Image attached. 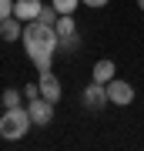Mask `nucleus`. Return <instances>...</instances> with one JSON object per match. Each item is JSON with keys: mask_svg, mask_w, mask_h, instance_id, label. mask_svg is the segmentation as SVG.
<instances>
[{"mask_svg": "<svg viewBox=\"0 0 144 151\" xmlns=\"http://www.w3.org/2000/svg\"><path fill=\"white\" fill-rule=\"evenodd\" d=\"M24 50L27 57L34 60V67L37 70H50L54 64V54L60 50V34L54 24H44V20H30L24 24Z\"/></svg>", "mask_w": 144, "mask_h": 151, "instance_id": "1", "label": "nucleus"}, {"mask_svg": "<svg viewBox=\"0 0 144 151\" xmlns=\"http://www.w3.org/2000/svg\"><path fill=\"white\" fill-rule=\"evenodd\" d=\"M30 128H34V118H30V111H27L24 104L7 108L4 118H0V138H7V141H20Z\"/></svg>", "mask_w": 144, "mask_h": 151, "instance_id": "2", "label": "nucleus"}, {"mask_svg": "<svg viewBox=\"0 0 144 151\" xmlns=\"http://www.w3.org/2000/svg\"><path fill=\"white\" fill-rule=\"evenodd\" d=\"M107 101L117 104V108H128V104H134V87L128 81H121V77H114V81H107Z\"/></svg>", "mask_w": 144, "mask_h": 151, "instance_id": "3", "label": "nucleus"}, {"mask_svg": "<svg viewBox=\"0 0 144 151\" xmlns=\"http://www.w3.org/2000/svg\"><path fill=\"white\" fill-rule=\"evenodd\" d=\"M27 111H30V118L37 128H47V124L54 121V101H47V97H34V101H27Z\"/></svg>", "mask_w": 144, "mask_h": 151, "instance_id": "4", "label": "nucleus"}, {"mask_svg": "<svg viewBox=\"0 0 144 151\" xmlns=\"http://www.w3.org/2000/svg\"><path fill=\"white\" fill-rule=\"evenodd\" d=\"M37 84H40V97H47V101H54V104L60 101V81H57L54 70H40Z\"/></svg>", "mask_w": 144, "mask_h": 151, "instance_id": "5", "label": "nucleus"}, {"mask_svg": "<svg viewBox=\"0 0 144 151\" xmlns=\"http://www.w3.org/2000/svg\"><path fill=\"white\" fill-rule=\"evenodd\" d=\"M40 10H44V4H40V0H14V17H20L24 24L37 20Z\"/></svg>", "mask_w": 144, "mask_h": 151, "instance_id": "6", "label": "nucleus"}, {"mask_svg": "<svg viewBox=\"0 0 144 151\" xmlns=\"http://www.w3.org/2000/svg\"><path fill=\"white\" fill-rule=\"evenodd\" d=\"M84 104H87V108H104V104H111V101H107V87L97 84V81H91L87 91H84Z\"/></svg>", "mask_w": 144, "mask_h": 151, "instance_id": "7", "label": "nucleus"}, {"mask_svg": "<svg viewBox=\"0 0 144 151\" xmlns=\"http://www.w3.org/2000/svg\"><path fill=\"white\" fill-rule=\"evenodd\" d=\"M0 37H4V40H20L24 37V20H20V17H7V20H0Z\"/></svg>", "mask_w": 144, "mask_h": 151, "instance_id": "8", "label": "nucleus"}, {"mask_svg": "<svg viewBox=\"0 0 144 151\" xmlns=\"http://www.w3.org/2000/svg\"><path fill=\"white\" fill-rule=\"evenodd\" d=\"M91 77H94L97 84H107V81H114V77H117V64H114V60H107V57H104V60H97Z\"/></svg>", "mask_w": 144, "mask_h": 151, "instance_id": "9", "label": "nucleus"}, {"mask_svg": "<svg viewBox=\"0 0 144 151\" xmlns=\"http://www.w3.org/2000/svg\"><path fill=\"white\" fill-rule=\"evenodd\" d=\"M54 27H57L60 37H67V34H74V30H77V20H74V14H60Z\"/></svg>", "mask_w": 144, "mask_h": 151, "instance_id": "10", "label": "nucleus"}, {"mask_svg": "<svg viewBox=\"0 0 144 151\" xmlns=\"http://www.w3.org/2000/svg\"><path fill=\"white\" fill-rule=\"evenodd\" d=\"M80 44H84V37H80V30H74V34H67V37H60V50L74 54V50H80Z\"/></svg>", "mask_w": 144, "mask_h": 151, "instance_id": "11", "label": "nucleus"}, {"mask_svg": "<svg viewBox=\"0 0 144 151\" xmlns=\"http://www.w3.org/2000/svg\"><path fill=\"white\" fill-rule=\"evenodd\" d=\"M0 101H4V108H17V104L24 101V94H20V91H14V87H7V91L0 94Z\"/></svg>", "mask_w": 144, "mask_h": 151, "instance_id": "12", "label": "nucleus"}, {"mask_svg": "<svg viewBox=\"0 0 144 151\" xmlns=\"http://www.w3.org/2000/svg\"><path fill=\"white\" fill-rule=\"evenodd\" d=\"M57 7H54V4H44V10H40V17H37V20H44V24H57Z\"/></svg>", "mask_w": 144, "mask_h": 151, "instance_id": "13", "label": "nucleus"}, {"mask_svg": "<svg viewBox=\"0 0 144 151\" xmlns=\"http://www.w3.org/2000/svg\"><path fill=\"white\" fill-rule=\"evenodd\" d=\"M50 4H54V7H57V14H74V10H77V4H80V0H50Z\"/></svg>", "mask_w": 144, "mask_h": 151, "instance_id": "14", "label": "nucleus"}, {"mask_svg": "<svg viewBox=\"0 0 144 151\" xmlns=\"http://www.w3.org/2000/svg\"><path fill=\"white\" fill-rule=\"evenodd\" d=\"M24 97H27V101L40 97V84H37V81H34V84H27V87H24Z\"/></svg>", "mask_w": 144, "mask_h": 151, "instance_id": "15", "label": "nucleus"}, {"mask_svg": "<svg viewBox=\"0 0 144 151\" xmlns=\"http://www.w3.org/2000/svg\"><path fill=\"white\" fill-rule=\"evenodd\" d=\"M10 14H14V0H0V20H7Z\"/></svg>", "mask_w": 144, "mask_h": 151, "instance_id": "16", "label": "nucleus"}, {"mask_svg": "<svg viewBox=\"0 0 144 151\" xmlns=\"http://www.w3.org/2000/svg\"><path fill=\"white\" fill-rule=\"evenodd\" d=\"M80 4H87V7H94V10H97V7H107V0H80Z\"/></svg>", "mask_w": 144, "mask_h": 151, "instance_id": "17", "label": "nucleus"}, {"mask_svg": "<svg viewBox=\"0 0 144 151\" xmlns=\"http://www.w3.org/2000/svg\"><path fill=\"white\" fill-rule=\"evenodd\" d=\"M138 7H141V10H144V0H138Z\"/></svg>", "mask_w": 144, "mask_h": 151, "instance_id": "18", "label": "nucleus"}]
</instances>
